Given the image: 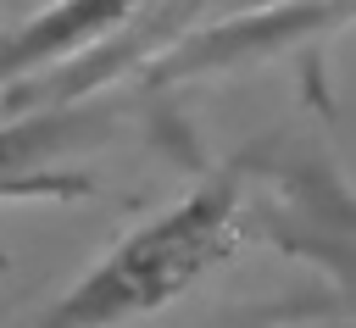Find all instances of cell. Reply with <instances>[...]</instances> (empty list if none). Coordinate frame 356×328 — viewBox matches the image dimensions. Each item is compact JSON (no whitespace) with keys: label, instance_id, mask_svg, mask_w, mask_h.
<instances>
[{"label":"cell","instance_id":"obj_1","mask_svg":"<svg viewBox=\"0 0 356 328\" xmlns=\"http://www.w3.org/2000/svg\"><path fill=\"white\" fill-rule=\"evenodd\" d=\"M345 28H356V0H161L145 17H134L122 33L17 83L6 100L11 106L78 100L134 72L145 78V89H167L184 78L245 72L284 50L323 44L328 33Z\"/></svg>","mask_w":356,"mask_h":328},{"label":"cell","instance_id":"obj_3","mask_svg":"<svg viewBox=\"0 0 356 328\" xmlns=\"http://www.w3.org/2000/svg\"><path fill=\"white\" fill-rule=\"evenodd\" d=\"M256 239L323 284L334 328H356V183L300 145H256Z\"/></svg>","mask_w":356,"mask_h":328},{"label":"cell","instance_id":"obj_2","mask_svg":"<svg viewBox=\"0 0 356 328\" xmlns=\"http://www.w3.org/2000/svg\"><path fill=\"white\" fill-rule=\"evenodd\" d=\"M256 239V145L195 178L172 206L134 222L28 328H128L167 311Z\"/></svg>","mask_w":356,"mask_h":328},{"label":"cell","instance_id":"obj_4","mask_svg":"<svg viewBox=\"0 0 356 328\" xmlns=\"http://www.w3.org/2000/svg\"><path fill=\"white\" fill-rule=\"evenodd\" d=\"M134 117V95H78V100H44L22 106L0 122V206L44 200L72 206L100 195L95 156L122 133Z\"/></svg>","mask_w":356,"mask_h":328},{"label":"cell","instance_id":"obj_5","mask_svg":"<svg viewBox=\"0 0 356 328\" xmlns=\"http://www.w3.org/2000/svg\"><path fill=\"white\" fill-rule=\"evenodd\" d=\"M161 0H56L33 17H22L17 28L0 33V95H11L17 83L83 56L89 44L122 33L134 17H145Z\"/></svg>","mask_w":356,"mask_h":328}]
</instances>
